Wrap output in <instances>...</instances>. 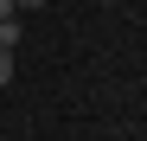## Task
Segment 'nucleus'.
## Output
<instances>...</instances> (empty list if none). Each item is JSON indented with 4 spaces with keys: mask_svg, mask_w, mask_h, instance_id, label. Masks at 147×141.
Returning a JSON list of instances; mask_svg holds the SVG:
<instances>
[{
    "mask_svg": "<svg viewBox=\"0 0 147 141\" xmlns=\"http://www.w3.org/2000/svg\"><path fill=\"white\" fill-rule=\"evenodd\" d=\"M19 45V19H0V52H13Z\"/></svg>",
    "mask_w": 147,
    "mask_h": 141,
    "instance_id": "1",
    "label": "nucleus"
},
{
    "mask_svg": "<svg viewBox=\"0 0 147 141\" xmlns=\"http://www.w3.org/2000/svg\"><path fill=\"white\" fill-rule=\"evenodd\" d=\"M13 83V52H0V90Z\"/></svg>",
    "mask_w": 147,
    "mask_h": 141,
    "instance_id": "2",
    "label": "nucleus"
},
{
    "mask_svg": "<svg viewBox=\"0 0 147 141\" xmlns=\"http://www.w3.org/2000/svg\"><path fill=\"white\" fill-rule=\"evenodd\" d=\"M0 19H13V0H0Z\"/></svg>",
    "mask_w": 147,
    "mask_h": 141,
    "instance_id": "3",
    "label": "nucleus"
},
{
    "mask_svg": "<svg viewBox=\"0 0 147 141\" xmlns=\"http://www.w3.org/2000/svg\"><path fill=\"white\" fill-rule=\"evenodd\" d=\"M13 7H45V0H13Z\"/></svg>",
    "mask_w": 147,
    "mask_h": 141,
    "instance_id": "4",
    "label": "nucleus"
}]
</instances>
